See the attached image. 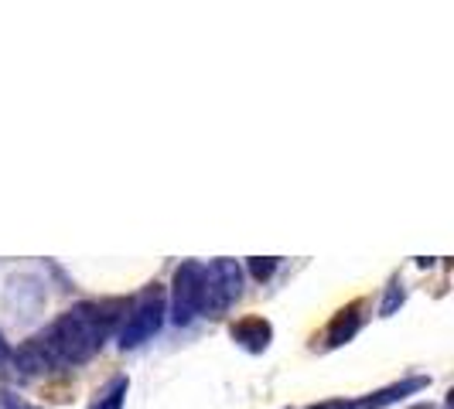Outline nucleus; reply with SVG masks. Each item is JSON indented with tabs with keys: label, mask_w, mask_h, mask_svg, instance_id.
Listing matches in <instances>:
<instances>
[{
	"label": "nucleus",
	"mask_w": 454,
	"mask_h": 409,
	"mask_svg": "<svg viewBox=\"0 0 454 409\" xmlns=\"http://www.w3.org/2000/svg\"><path fill=\"white\" fill-rule=\"evenodd\" d=\"M120 311H127L123 300H86L66 311L59 320H51L42 335H35L42 355L48 359V368L90 362L114 335Z\"/></svg>",
	"instance_id": "obj_1"
},
{
	"label": "nucleus",
	"mask_w": 454,
	"mask_h": 409,
	"mask_svg": "<svg viewBox=\"0 0 454 409\" xmlns=\"http://www.w3.org/2000/svg\"><path fill=\"white\" fill-rule=\"evenodd\" d=\"M164 324V290L160 283H147L144 294L134 300V307H127L123 328H120V348H137L147 338H154Z\"/></svg>",
	"instance_id": "obj_2"
},
{
	"label": "nucleus",
	"mask_w": 454,
	"mask_h": 409,
	"mask_svg": "<svg viewBox=\"0 0 454 409\" xmlns=\"http://www.w3.org/2000/svg\"><path fill=\"white\" fill-rule=\"evenodd\" d=\"M205 304V266L188 259L175 270V283H171V320L184 328L202 314Z\"/></svg>",
	"instance_id": "obj_3"
},
{
	"label": "nucleus",
	"mask_w": 454,
	"mask_h": 409,
	"mask_svg": "<svg viewBox=\"0 0 454 409\" xmlns=\"http://www.w3.org/2000/svg\"><path fill=\"white\" fill-rule=\"evenodd\" d=\"M243 294V270L236 259H212L205 266V304L202 314H223Z\"/></svg>",
	"instance_id": "obj_4"
},
{
	"label": "nucleus",
	"mask_w": 454,
	"mask_h": 409,
	"mask_svg": "<svg viewBox=\"0 0 454 409\" xmlns=\"http://www.w3.org/2000/svg\"><path fill=\"white\" fill-rule=\"evenodd\" d=\"M229 335H232V341H236L239 348H247L250 355H260V351L270 348L273 324L267 318H243L229 328Z\"/></svg>",
	"instance_id": "obj_5"
},
{
	"label": "nucleus",
	"mask_w": 454,
	"mask_h": 409,
	"mask_svg": "<svg viewBox=\"0 0 454 409\" xmlns=\"http://www.w3.org/2000/svg\"><path fill=\"white\" fill-rule=\"evenodd\" d=\"M431 386V379H424V375H413V379H403V382H396V386H387L380 389V392H372V396H363V399H356V409H383V406H393V403H400V399H407L413 392H420V389Z\"/></svg>",
	"instance_id": "obj_6"
},
{
	"label": "nucleus",
	"mask_w": 454,
	"mask_h": 409,
	"mask_svg": "<svg viewBox=\"0 0 454 409\" xmlns=\"http://www.w3.org/2000/svg\"><path fill=\"white\" fill-rule=\"evenodd\" d=\"M363 300H352L348 307H341L335 320L328 324V331H325V348H339L345 341H352V335L363 328Z\"/></svg>",
	"instance_id": "obj_7"
},
{
	"label": "nucleus",
	"mask_w": 454,
	"mask_h": 409,
	"mask_svg": "<svg viewBox=\"0 0 454 409\" xmlns=\"http://www.w3.org/2000/svg\"><path fill=\"white\" fill-rule=\"evenodd\" d=\"M127 389H130V379H127V375H116V379H110L106 386L96 392V399L90 403V409H123Z\"/></svg>",
	"instance_id": "obj_8"
},
{
	"label": "nucleus",
	"mask_w": 454,
	"mask_h": 409,
	"mask_svg": "<svg viewBox=\"0 0 454 409\" xmlns=\"http://www.w3.org/2000/svg\"><path fill=\"white\" fill-rule=\"evenodd\" d=\"M273 270H277V256H253L250 259L253 280H270Z\"/></svg>",
	"instance_id": "obj_9"
},
{
	"label": "nucleus",
	"mask_w": 454,
	"mask_h": 409,
	"mask_svg": "<svg viewBox=\"0 0 454 409\" xmlns=\"http://www.w3.org/2000/svg\"><path fill=\"white\" fill-rule=\"evenodd\" d=\"M0 409H45V406H35V403H27V399L18 396V392L0 389Z\"/></svg>",
	"instance_id": "obj_10"
},
{
	"label": "nucleus",
	"mask_w": 454,
	"mask_h": 409,
	"mask_svg": "<svg viewBox=\"0 0 454 409\" xmlns=\"http://www.w3.org/2000/svg\"><path fill=\"white\" fill-rule=\"evenodd\" d=\"M400 304H403V283H389L387 304H383V318H389V314H393Z\"/></svg>",
	"instance_id": "obj_11"
},
{
	"label": "nucleus",
	"mask_w": 454,
	"mask_h": 409,
	"mask_svg": "<svg viewBox=\"0 0 454 409\" xmlns=\"http://www.w3.org/2000/svg\"><path fill=\"white\" fill-rule=\"evenodd\" d=\"M308 409H356V399H328V403H318V406Z\"/></svg>",
	"instance_id": "obj_12"
},
{
	"label": "nucleus",
	"mask_w": 454,
	"mask_h": 409,
	"mask_svg": "<svg viewBox=\"0 0 454 409\" xmlns=\"http://www.w3.org/2000/svg\"><path fill=\"white\" fill-rule=\"evenodd\" d=\"M7 359V341H4V335H0V362Z\"/></svg>",
	"instance_id": "obj_13"
}]
</instances>
